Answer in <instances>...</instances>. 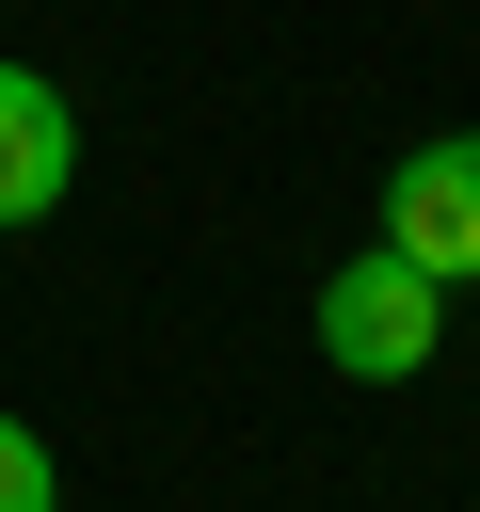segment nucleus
<instances>
[{"instance_id":"1","label":"nucleus","mask_w":480,"mask_h":512,"mask_svg":"<svg viewBox=\"0 0 480 512\" xmlns=\"http://www.w3.org/2000/svg\"><path fill=\"white\" fill-rule=\"evenodd\" d=\"M320 352H336L352 384H416V368L448 352V288H432L400 240H368V256L320 272Z\"/></svg>"},{"instance_id":"2","label":"nucleus","mask_w":480,"mask_h":512,"mask_svg":"<svg viewBox=\"0 0 480 512\" xmlns=\"http://www.w3.org/2000/svg\"><path fill=\"white\" fill-rule=\"evenodd\" d=\"M384 240H400L432 288H480V128H432V144L384 176Z\"/></svg>"},{"instance_id":"3","label":"nucleus","mask_w":480,"mask_h":512,"mask_svg":"<svg viewBox=\"0 0 480 512\" xmlns=\"http://www.w3.org/2000/svg\"><path fill=\"white\" fill-rule=\"evenodd\" d=\"M64 176H80V112H64L32 64H0V224H48Z\"/></svg>"},{"instance_id":"4","label":"nucleus","mask_w":480,"mask_h":512,"mask_svg":"<svg viewBox=\"0 0 480 512\" xmlns=\"http://www.w3.org/2000/svg\"><path fill=\"white\" fill-rule=\"evenodd\" d=\"M0 512H64V480H48V448L0 416Z\"/></svg>"}]
</instances>
